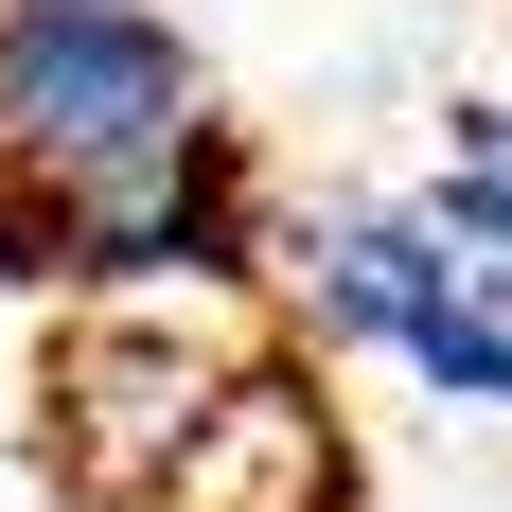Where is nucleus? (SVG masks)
Instances as JSON below:
<instances>
[{
    "mask_svg": "<svg viewBox=\"0 0 512 512\" xmlns=\"http://www.w3.org/2000/svg\"><path fill=\"white\" fill-rule=\"evenodd\" d=\"M230 142L177 0H0V195H106Z\"/></svg>",
    "mask_w": 512,
    "mask_h": 512,
    "instance_id": "obj_1",
    "label": "nucleus"
},
{
    "mask_svg": "<svg viewBox=\"0 0 512 512\" xmlns=\"http://www.w3.org/2000/svg\"><path fill=\"white\" fill-rule=\"evenodd\" d=\"M265 301L301 336H336V354L442 389V407L512 424V265H477L424 195H301V212H265Z\"/></svg>",
    "mask_w": 512,
    "mask_h": 512,
    "instance_id": "obj_2",
    "label": "nucleus"
},
{
    "mask_svg": "<svg viewBox=\"0 0 512 512\" xmlns=\"http://www.w3.org/2000/svg\"><path fill=\"white\" fill-rule=\"evenodd\" d=\"M248 371H265V301H71V336H53V460L106 512H142Z\"/></svg>",
    "mask_w": 512,
    "mask_h": 512,
    "instance_id": "obj_3",
    "label": "nucleus"
},
{
    "mask_svg": "<svg viewBox=\"0 0 512 512\" xmlns=\"http://www.w3.org/2000/svg\"><path fill=\"white\" fill-rule=\"evenodd\" d=\"M424 212H442L477 265H512V106H460V124H442V177H424Z\"/></svg>",
    "mask_w": 512,
    "mask_h": 512,
    "instance_id": "obj_4",
    "label": "nucleus"
}]
</instances>
